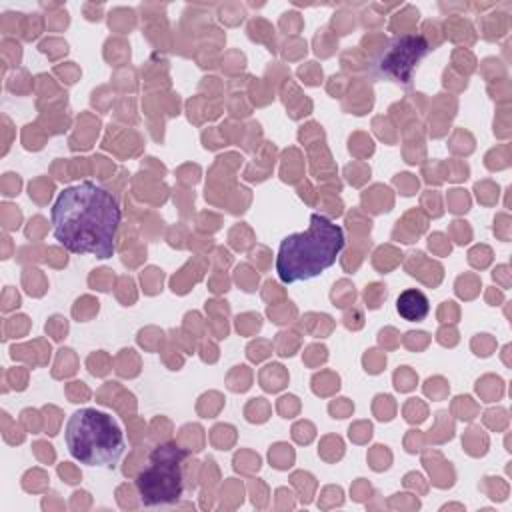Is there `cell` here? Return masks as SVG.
Here are the masks:
<instances>
[{
	"label": "cell",
	"instance_id": "5",
	"mask_svg": "<svg viewBox=\"0 0 512 512\" xmlns=\"http://www.w3.org/2000/svg\"><path fill=\"white\" fill-rule=\"evenodd\" d=\"M430 52V46L420 34L394 36L384 52L376 58L374 70L380 78L400 86H410L420 60Z\"/></svg>",
	"mask_w": 512,
	"mask_h": 512
},
{
	"label": "cell",
	"instance_id": "2",
	"mask_svg": "<svg viewBox=\"0 0 512 512\" xmlns=\"http://www.w3.org/2000/svg\"><path fill=\"white\" fill-rule=\"evenodd\" d=\"M344 244L342 226L322 214H312L304 232L288 234L280 242L276 274L286 284L312 280L336 262Z\"/></svg>",
	"mask_w": 512,
	"mask_h": 512
},
{
	"label": "cell",
	"instance_id": "1",
	"mask_svg": "<svg viewBox=\"0 0 512 512\" xmlns=\"http://www.w3.org/2000/svg\"><path fill=\"white\" fill-rule=\"evenodd\" d=\"M54 238L72 254L110 258L122 222L118 196L92 180L64 188L50 210Z\"/></svg>",
	"mask_w": 512,
	"mask_h": 512
},
{
	"label": "cell",
	"instance_id": "6",
	"mask_svg": "<svg viewBox=\"0 0 512 512\" xmlns=\"http://www.w3.org/2000/svg\"><path fill=\"white\" fill-rule=\"evenodd\" d=\"M396 310H398L400 318H404L408 322H420L428 316L430 302L422 290L408 288V290L400 292V296L396 300Z\"/></svg>",
	"mask_w": 512,
	"mask_h": 512
},
{
	"label": "cell",
	"instance_id": "3",
	"mask_svg": "<svg viewBox=\"0 0 512 512\" xmlns=\"http://www.w3.org/2000/svg\"><path fill=\"white\" fill-rule=\"evenodd\" d=\"M64 440L70 456L86 466L114 468L126 450L118 422L96 408L76 410L66 420Z\"/></svg>",
	"mask_w": 512,
	"mask_h": 512
},
{
	"label": "cell",
	"instance_id": "4",
	"mask_svg": "<svg viewBox=\"0 0 512 512\" xmlns=\"http://www.w3.org/2000/svg\"><path fill=\"white\" fill-rule=\"evenodd\" d=\"M188 452L176 442L158 444L146 466L138 472L134 486L144 506H172L184 494V460Z\"/></svg>",
	"mask_w": 512,
	"mask_h": 512
}]
</instances>
